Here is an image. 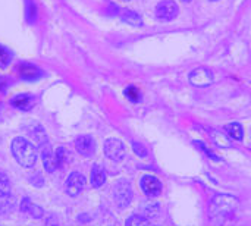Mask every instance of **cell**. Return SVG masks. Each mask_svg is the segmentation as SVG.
<instances>
[{
    "instance_id": "cell-9",
    "label": "cell",
    "mask_w": 251,
    "mask_h": 226,
    "mask_svg": "<svg viewBox=\"0 0 251 226\" xmlns=\"http://www.w3.org/2000/svg\"><path fill=\"white\" fill-rule=\"evenodd\" d=\"M132 191L126 182H119L115 188V201L119 207H126L131 203Z\"/></svg>"
},
{
    "instance_id": "cell-10",
    "label": "cell",
    "mask_w": 251,
    "mask_h": 226,
    "mask_svg": "<svg viewBox=\"0 0 251 226\" xmlns=\"http://www.w3.org/2000/svg\"><path fill=\"white\" fill-rule=\"evenodd\" d=\"M19 74H21V78L25 79V81H37L43 72L40 68H37L35 65H31V63H24L19 66Z\"/></svg>"
},
{
    "instance_id": "cell-25",
    "label": "cell",
    "mask_w": 251,
    "mask_h": 226,
    "mask_svg": "<svg viewBox=\"0 0 251 226\" xmlns=\"http://www.w3.org/2000/svg\"><path fill=\"white\" fill-rule=\"evenodd\" d=\"M132 149H134V151H135L140 157H146V156H147V150H146V147H144L143 144H140V143H132Z\"/></svg>"
},
{
    "instance_id": "cell-14",
    "label": "cell",
    "mask_w": 251,
    "mask_h": 226,
    "mask_svg": "<svg viewBox=\"0 0 251 226\" xmlns=\"http://www.w3.org/2000/svg\"><path fill=\"white\" fill-rule=\"evenodd\" d=\"M121 18H122L126 24L134 25V26H138V25H141V24H143L141 16H140L138 13H135V12L129 10V9H124V10L121 12Z\"/></svg>"
},
{
    "instance_id": "cell-16",
    "label": "cell",
    "mask_w": 251,
    "mask_h": 226,
    "mask_svg": "<svg viewBox=\"0 0 251 226\" xmlns=\"http://www.w3.org/2000/svg\"><path fill=\"white\" fill-rule=\"evenodd\" d=\"M212 140L221 149H231V146H232L231 144V140L226 135H224L222 132H219V131H213L212 132Z\"/></svg>"
},
{
    "instance_id": "cell-8",
    "label": "cell",
    "mask_w": 251,
    "mask_h": 226,
    "mask_svg": "<svg viewBox=\"0 0 251 226\" xmlns=\"http://www.w3.org/2000/svg\"><path fill=\"white\" fill-rule=\"evenodd\" d=\"M75 149L76 151L84 156V157H90L94 154V150H96V143L93 140V137L90 135H81L75 140Z\"/></svg>"
},
{
    "instance_id": "cell-19",
    "label": "cell",
    "mask_w": 251,
    "mask_h": 226,
    "mask_svg": "<svg viewBox=\"0 0 251 226\" xmlns=\"http://www.w3.org/2000/svg\"><path fill=\"white\" fill-rule=\"evenodd\" d=\"M125 96H126V99L129 100V101H132V103H138L140 101V99H141V94H140V90L137 88V87H128L126 90H125Z\"/></svg>"
},
{
    "instance_id": "cell-12",
    "label": "cell",
    "mask_w": 251,
    "mask_h": 226,
    "mask_svg": "<svg viewBox=\"0 0 251 226\" xmlns=\"http://www.w3.org/2000/svg\"><path fill=\"white\" fill-rule=\"evenodd\" d=\"M12 106L18 110H29L34 106V97L31 94H18L12 99Z\"/></svg>"
},
{
    "instance_id": "cell-24",
    "label": "cell",
    "mask_w": 251,
    "mask_h": 226,
    "mask_svg": "<svg viewBox=\"0 0 251 226\" xmlns=\"http://www.w3.org/2000/svg\"><path fill=\"white\" fill-rule=\"evenodd\" d=\"M194 144H196L197 147H200V150H201V151H204V153H206V154H207L209 157H212L213 160H219V157H218V156H216V154H215V153H213V151H212V150H210L209 147H206V146H204L203 143H200V141H196Z\"/></svg>"
},
{
    "instance_id": "cell-11",
    "label": "cell",
    "mask_w": 251,
    "mask_h": 226,
    "mask_svg": "<svg viewBox=\"0 0 251 226\" xmlns=\"http://www.w3.org/2000/svg\"><path fill=\"white\" fill-rule=\"evenodd\" d=\"M41 157H43V165H44V169L46 172L51 174L57 169V162H56V151H53L49 146L44 147L43 153H41Z\"/></svg>"
},
{
    "instance_id": "cell-4",
    "label": "cell",
    "mask_w": 251,
    "mask_h": 226,
    "mask_svg": "<svg viewBox=\"0 0 251 226\" xmlns=\"http://www.w3.org/2000/svg\"><path fill=\"white\" fill-rule=\"evenodd\" d=\"M179 7L174 0H163L156 6V16L160 21H172L178 16Z\"/></svg>"
},
{
    "instance_id": "cell-6",
    "label": "cell",
    "mask_w": 251,
    "mask_h": 226,
    "mask_svg": "<svg viewBox=\"0 0 251 226\" xmlns=\"http://www.w3.org/2000/svg\"><path fill=\"white\" fill-rule=\"evenodd\" d=\"M140 185H141L143 193L149 197H157L162 193V182L153 175H144L141 178Z\"/></svg>"
},
{
    "instance_id": "cell-17",
    "label": "cell",
    "mask_w": 251,
    "mask_h": 226,
    "mask_svg": "<svg viewBox=\"0 0 251 226\" xmlns=\"http://www.w3.org/2000/svg\"><path fill=\"white\" fill-rule=\"evenodd\" d=\"M10 194V181L7 178V175H4L3 172H0V197L6 199Z\"/></svg>"
},
{
    "instance_id": "cell-18",
    "label": "cell",
    "mask_w": 251,
    "mask_h": 226,
    "mask_svg": "<svg viewBox=\"0 0 251 226\" xmlns=\"http://www.w3.org/2000/svg\"><path fill=\"white\" fill-rule=\"evenodd\" d=\"M68 160H69V154H68V151H66V149H63V147H59L57 150H56V162H57V169H62L66 163H68Z\"/></svg>"
},
{
    "instance_id": "cell-2",
    "label": "cell",
    "mask_w": 251,
    "mask_h": 226,
    "mask_svg": "<svg viewBox=\"0 0 251 226\" xmlns=\"http://www.w3.org/2000/svg\"><path fill=\"white\" fill-rule=\"evenodd\" d=\"M238 207V200L232 196L221 194L216 196L210 206H209V215L212 219H224L231 216Z\"/></svg>"
},
{
    "instance_id": "cell-27",
    "label": "cell",
    "mask_w": 251,
    "mask_h": 226,
    "mask_svg": "<svg viewBox=\"0 0 251 226\" xmlns=\"http://www.w3.org/2000/svg\"><path fill=\"white\" fill-rule=\"evenodd\" d=\"M182 1H185V3H190L191 0H182Z\"/></svg>"
},
{
    "instance_id": "cell-5",
    "label": "cell",
    "mask_w": 251,
    "mask_h": 226,
    "mask_svg": "<svg viewBox=\"0 0 251 226\" xmlns=\"http://www.w3.org/2000/svg\"><path fill=\"white\" fill-rule=\"evenodd\" d=\"M215 81L213 72L207 68H197L190 74V82L196 87H207Z\"/></svg>"
},
{
    "instance_id": "cell-23",
    "label": "cell",
    "mask_w": 251,
    "mask_h": 226,
    "mask_svg": "<svg viewBox=\"0 0 251 226\" xmlns=\"http://www.w3.org/2000/svg\"><path fill=\"white\" fill-rule=\"evenodd\" d=\"M31 216H34L35 219H40L41 216H43V210H41V207L40 206H35V204H29V207H28V210H26Z\"/></svg>"
},
{
    "instance_id": "cell-20",
    "label": "cell",
    "mask_w": 251,
    "mask_h": 226,
    "mask_svg": "<svg viewBox=\"0 0 251 226\" xmlns=\"http://www.w3.org/2000/svg\"><path fill=\"white\" fill-rule=\"evenodd\" d=\"M125 226H151V225H150L149 219H147V218H144V216H131V218L126 221Z\"/></svg>"
},
{
    "instance_id": "cell-3",
    "label": "cell",
    "mask_w": 251,
    "mask_h": 226,
    "mask_svg": "<svg viewBox=\"0 0 251 226\" xmlns=\"http://www.w3.org/2000/svg\"><path fill=\"white\" fill-rule=\"evenodd\" d=\"M104 154L113 160V162H121L125 157V146L121 140L118 138H109L104 141Z\"/></svg>"
},
{
    "instance_id": "cell-29",
    "label": "cell",
    "mask_w": 251,
    "mask_h": 226,
    "mask_svg": "<svg viewBox=\"0 0 251 226\" xmlns=\"http://www.w3.org/2000/svg\"><path fill=\"white\" fill-rule=\"evenodd\" d=\"M210 1H216V0H210Z\"/></svg>"
},
{
    "instance_id": "cell-21",
    "label": "cell",
    "mask_w": 251,
    "mask_h": 226,
    "mask_svg": "<svg viewBox=\"0 0 251 226\" xmlns=\"http://www.w3.org/2000/svg\"><path fill=\"white\" fill-rule=\"evenodd\" d=\"M10 59H12L10 51L6 47L0 46V68H6L10 63Z\"/></svg>"
},
{
    "instance_id": "cell-30",
    "label": "cell",
    "mask_w": 251,
    "mask_h": 226,
    "mask_svg": "<svg viewBox=\"0 0 251 226\" xmlns=\"http://www.w3.org/2000/svg\"><path fill=\"white\" fill-rule=\"evenodd\" d=\"M125 1H128V0H125Z\"/></svg>"
},
{
    "instance_id": "cell-13",
    "label": "cell",
    "mask_w": 251,
    "mask_h": 226,
    "mask_svg": "<svg viewBox=\"0 0 251 226\" xmlns=\"http://www.w3.org/2000/svg\"><path fill=\"white\" fill-rule=\"evenodd\" d=\"M106 181V172L100 165H94L91 169V185L94 188H100Z\"/></svg>"
},
{
    "instance_id": "cell-15",
    "label": "cell",
    "mask_w": 251,
    "mask_h": 226,
    "mask_svg": "<svg viewBox=\"0 0 251 226\" xmlns=\"http://www.w3.org/2000/svg\"><path fill=\"white\" fill-rule=\"evenodd\" d=\"M226 131H228L229 137H231L232 140H235V141H241L243 137H244L243 126H241V124H238V122L229 124V125L226 126Z\"/></svg>"
},
{
    "instance_id": "cell-7",
    "label": "cell",
    "mask_w": 251,
    "mask_h": 226,
    "mask_svg": "<svg viewBox=\"0 0 251 226\" xmlns=\"http://www.w3.org/2000/svg\"><path fill=\"white\" fill-rule=\"evenodd\" d=\"M85 185V178L79 172H72L66 179V193L72 197L78 196Z\"/></svg>"
},
{
    "instance_id": "cell-28",
    "label": "cell",
    "mask_w": 251,
    "mask_h": 226,
    "mask_svg": "<svg viewBox=\"0 0 251 226\" xmlns=\"http://www.w3.org/2000/svg\"><path fill=\"white\" fill-rule=\"evenodd\" d=\"M0 112H1V104H0Z\"/></svg>"
},
{
    "instance_id": "cell-26",
    "label": "cell",
    "mask_w": 251,
    "mask_h": 226,
    "mask_svg": "<svg viewBox=\"0 0 251 226\" xmlns=\"http://www.w3.org/2000/svg\"><path fill=\"white\" fill-rule=\"evenodd\" d=\"M6 88H7V82H6V79H4V78H1V76H0V93H4V91H6Z\"/></svg>"
},
{
    "instance_id": "cell-22",
    "label": "cell",
    "mask_w": 251,
    "mask_h": 226,
    "mask_svg": "<svg viewBox=\"0 0 251 226\" xmlns=\"http://www.w3.org/2000/svg\"><path fill=\"white\" fill-rule=\"evenodd\" d=\"M26 19L28 22L35 21V4L32 0H26Z\"/></svg>"
},
{
    "instance_id": "cell-1",
    "label": "cell",
    "mask_w": 251,
    "mask_h": 226,
    "mask_svg": "<svg viewBox=\"0 0 251 226\" xmlns=\"http://www.w3.org/2000/svg\"><path fill=\"white\" fill-rule=\"evenodd\" d=\"M12 154L16 159V162L24 168H32L37 162V151L35 147L25 138L16 137L12 141Z\"/></svg>"
}]
</instances>
